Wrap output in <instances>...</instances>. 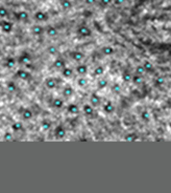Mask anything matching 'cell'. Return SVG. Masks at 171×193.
<instances>
[{
  "mask_svg": "<svg viewBox=\"0 0 171 193\" xmlns=\"http://www.w3.org/2000/svg\"><path fill=\"white\" fill-rule=\"evenodd\" d=\"M45 33L47 34V36L49 37H55L57 35V29L54 26H48L45 29Z\"/></svg>",
  "mask_w": 171,
  "mask_h": 193,
  "instance_id": "obj_27",
  "label": "cell"
},
{
  "mask_svg": "<svg viewBox=\"0 0 171 193\" xmlns=\"http://www.w3.org/2000/svg\"><path fill=\"white\" fill-rule=\"evenodd\" d=\"M45 31V29L42 26V25H39V24H36L31 27V33H33L35 36H41V35L44 34Z\"/></svg>",
  "mask_w": 171,
  "mask_h": 193,
  "instance_id": "obj_12",
  "label": "cell"
},
{
  "mask_svg": "<svg viewBox=\"0 0 171 193\" xmlns=\"http://www.w3.org/2000/svg\"><path fill=\"white\" fill-rule=\"evenodd\" d=\"M102 109H103V111H105L107 114H111L115 111V106H114V104H113V102L107 100V101L102 105Z\"/></svg>",
  "mask_w": 171,
  "mask_h": 193,
  "instance_id": "obj_5",
  "label": "cell"
},
{
  "mask_svg": "<svg viewBox=\"0 0 171 193\" xmlns=\"http://www.w3.org/2000/svg\"><path fill=\"white\" fill-rule=\"evenodd\" d=\"M138 139H139V135L135 132L127 133V134L124 137V140L127 141V142H135V141L138 140Z\"/></svg>",
  "mask_w": 171,
  "mask_h": 193,
  "instance_id": "obj_24",
  "label": "cell"
},
{
  "mask_svg": "<svg viewBox=\"0 0 171 193\" xmlns=\"http://www.w3.org/2000/svg\"><path fill=\"white\" fill-rule=\"evenodd\" d=\"M90 104L93 107H97L101 104V98L97 94H92L90 96Z\"/></svg>",
  "mask_w": 171,
  "mask_h": 193,
  "instance_id": "obj_9",
  "label": "cell"
},
{
  "mask_svg": "<svg viewBox=\"0 0 171 193\" xmlns=\"http://www.w3.org/2000/svg\"><path fill=\"white\" fill-rule=\"evenodd\" d=\"M164 83H165V79L163 77H161V76H159V77L155 79V84L157 86H162V85H164Z\"/></svg>",
  "mask_w": 171,
  "mask_h": 193,
  "instance_id": "obj_39",
  "label": "cell"
},
{
  "mask_svg": "<svg viewBox=\"0 0 171 193\" xmlns=\"http://www.w3.org/2000/svg\"><path fill=\"white\" fill-rule=\"evenodd\" d=\"M33 18L37 20L38 22H43V21H47L48 20V15L46 12H43V11H37L35 14H33Z\"/></svg>",
  "mask_w": 171,
  "mask_h": 193,
  "instance_id": "obj_3",
  "label": "cell"
},
{
  "mask_svg": "<svg viewBox=\"0 0 171 193\" xmlns=\"http://www.w3.org/2000/svg\"><path fill=\"white\" fill-rule=\"evenodd\" d=\"M143 67H144L145 71L148 72V74H151V72L155 71V66H153V64L148 60H144V62H143Z\"/></svg>",
  "mask_w": 171,
  "mask_h": 193,
  "instance_id": "obj_13",
  "label": "cell"
},
{
  "mask_svg": "<svg viewBox=\"0 0 171 193\" xmlns=\"http://www.w3.org/2000/svg\"><path fill=\"white\" fill-rule=\"evenodd\" d=\"M113 3V0H98V4L100 5V6H109L110 4H112Z\"/></svg>",
  "mask_w": 171,
  "mask_h": 193,
  "instance_id": "obj_38",
  "label": "cell"
},
{
  "mask_svg": "<svg viewBox=\"0 0 171 193\" xmlns=\"http://www.w3.org/2000/svg\"><path fill=\"white\" fill-rule=\"evenodd\" d=\"M31 61V57L27 51H23L21 55L19 56V59H18V62L21 63V64H27Z\"/></svg>",
  "mask_w": 171,
  "mask_h": 193,
  "instance_id": "obj_8",
  "label": "cell"
},
{
  "mask_svg": "<svg viewBox=\"0 0 171 193\" xmlns=\"http://www.w3.org/2000/svg\"><path fill=\"white\" fill-rule=\"evenodd\" d=\"M59 4H61V7L65 11L70 10V9L72 7L71 0H61V1H59Z\"/></svg>",
  "mask_w": 171,
  "mask_h": 193,
  "instance_id": "obj_22",
  "label": "cell"
},
{
  "mask_svg": "<svg viewBox=\"0 0 171 193\" xmlns=\"http://www.w3.org/2000/svg\"><path fill=\"white\" fill-rule=\"evenodd\" d=\"M83 114L87 117H90L91 118V117L94 116V107L91 104H85L83 106Z\"/></svg>",
  "mask_w": 171,
  "mask_h": 193,
  "instance_id": "obj_11",
  "label": "cell"
},
{
  "mask_svg": "<svg viewBox=\"0 0 171 193\" xmlns=\"http://www.w3.org/2000/svg\"><path fill=\"white\" fill-rule=\"evenodd\" d=\"M145 69H144V67H143V65L142 64H140V65H138L137 67H136V74H138V75H141V76H143L145 74Z\"/></svg>",
  "mask_w": 171,
  "mask_h": 193,
  "instance_id": "obj_41",
  "label": "cell"
},
{
  "mask_svg": "<svg viewBox=\"0 0 171 193\" xmlns=\"http://www.w3.org/2000/svg\"><path fill=\"white\" fill-rule=\"evenodd\" d=\"M6 89L10 92H15L17 90V85L14 81H8L6 84Z\"/></svg>",
  "mask_w": 171,
  "mask_h": 193,
  "instance_id": "obj_33",
  "label": "cell"
},
{
  "mask_svg": "<svg viewBox=\"0 0 171 193\" xmlns=\"http://www.w3.org/2000/svg\"><path fill=\"white\" fill-rule=\"evenodd\" d=\"M3 140L4 141H12L13 140V134L10 131H6V132L3 134Z\"/></svg>",
  "mask_w": 171,
  "mask_h": 193,
  "instance_id": "obj_42",
  "label": "cell"
},
{
  "mask_svg": "<svg viewBox=\"0 0 171 193\" xmlns=\"http://www.w3.org/2000/svg\"><path fill=\"white\" fill-rule=\"evenodd\" d=\"M16 63H17V61L14 57H8V58L6 59V61H5V66H6L7 68H10V69H12V68L15 67Z\"/></svg>",
  "mask_w": 171,
  "mask_h": 193,
  "instance_id": "obj_23",
  "label": "cell"
},
{
  "mask_svg": "<svg viewBox=\"0 0 171 193\" xmlns=\"http://www.w3.org/2000/svg\"><path fill=\"white\" fill-rule=\"evenodd\" d=\"M109 86V81L107 79H100L97 82V88L98 89H105Z\"/></svg>",
  "mask_w": 171,
  "mask_h": 193,
  "instance_id": "obj_26",
  "label": "cell"
},
{
  "mask_svg": "<svg viewBox=\"0 0 171 193\" xmlns=\"http://www.w3.org/2000/svg\"><path fill=\"white\" fill-rule=\"evenodd\" d=\"M103 72H105V67L101 65H98L97 67L94 69V71H93V75L96 76V77H99V76L103 75Z\"/></svg>",
  "mask_w": 171,
  "mask_h": 193,
  "instance_id": "obj_34",
  "label": "cell"
},
{
  "mask_svg": "<svg viewBox=\"0 0 171 193\" xmlns=\"http://www.w3.org/2000/svg\"><path fill=\"white\" fill-rule=\"evenodd\" d=\"M53 67L55 68V69H63L64 67H66V62H65L64 59L62 58H57L54 60V62H53Z\"/></svg>",
  "mask_w": 171,
  "mask_h": 193,
  "instance_id": "obj_14",
  "label": "cell"
},
{
  "mask_svg": "<svg viewBox=\"0 0 171 193\" xmlns=\"http://www.w3.org/2000/svg\"><path fill=\"white\" fill-rule=\"evenodd\" d=\"M70 57H71L75 62H81V61L85 59V54L79 51H74L70 53Z\"/></svg>",
  "mask_w": 171,
  "mask_h": 193,
  "instance_id": "obj_7",
  "label": "cell"
},
{
  "mask_svg": "<svg viewBox=\"0 0 171 193\" xmlns=\"http://www.w3.org/2000/svg\"><path fill=\"white\" fill-rule=\"evenodd\" d=\"M97 2V0H85V3L88 5H93Z\"/></svg>",
  "mask_w": 171,
  "mask_h": 193,
  "instance_id": "obj_43",
  "label": "cell"
},
{
  "mask_svg": "<svg viewBox=\"0 0 171 193\" xmlns=\"http://www.w3.org/2000/svg\"><path fill=\"white\" fill-rule=\"evenodd\" d=\"M42 1H46V0H42Z\"/></svg>",
  "mask_w": 171,
  "mask_h": 193,
  "instance_id": "obj_46",
  "label": "cell"
},
{
  "mask_svg": "<svg viewBox=\"0 0 171 193\" xmlns=\"http://www.w3.org/2000/svg\"><path fill=\"white\" fill-rule=\"evenodd\" d=\"M13 23L10 21H2L0 24V27H1V31L5 34H10L11 31H13Z\"/></svg>",
  "mask_w": 171,
  "mask_h": 193,
  "instance_id": "obj_6",
  "label": "cell"
},
{
  "mask_svg": "<svg viewBox=\"0 0 171 193\" xmlns=\"http://www.w3.org/2000/svg\"><path fill=\"white\" fill-rule=\"evenodd\" d=\"M16 77L19 78L20 80H23V81H28V80L31 78V76H30V74L27 71V70L18 69L16 71Z\"/></svg>",
  "mask_w": 171,
  "mask_h": 193,
  "instance_id": "obj_4",
  "label": "cell"
},
{
  "mask_svg": "<svg viewBox=\"0 0 171 193\" xmlns=\"http://www.w3.org/2000/svg\"><path fill=\"white\" fill-rule=\"evenodd\" d=\"M22 118L24 119L25 121H29L33 118V111L28 108H24L22 109Z\"/></svg>",
  "mask_w": 171,
  "mask_h": 193,
  "instance_id": "obj_16",
  "label": "cell"
},
{
  "mask_svg": "<svg viewBox=\"0 0 171 193\" xmlns=\"http://www.w3.org/2000/svg\"><path fill=\"white\" fill-rule=\"evenodd\" d=\"M72 75H73V69L70 67H64L62 69V76L64 78H71Z\"/></svg>",
  "mask_w": 171,
  "mask_h": 193,
  "instance_id": "obj_25",
  "label": "cell"
},
{
  "mask_svg": "<svg viewBox=\"0 0 171 193\" xmlns=\"http://www.w3.org/2000/svg\"><path fill=\"white\" fill-rule=\"evenodd\" d=\"M47 53L49 54V55L51 56H55L57 53H59V51H57V47L54 45H50L47 47Z\"/></svg>",
  "mask_w": 171,
  "mask_h": 193,
  "instance_id": "obj_35",
  "label": "cell"
},
{
  "mask_svg": "<svg viewBox=\"0 0 171 193\" xmlns=\"http://www.w3.org/2000/svg\"><path fill=\"white\" fill-rule=\"evenodd\" d=\"M123 1H124V0H116V1H115V3H116V4H121Z\"/></svg>",
  "mask_w": 171,
  "mask_h": 193,
  "instance_id": "obj_44",
  "label": "cell"
},
{
  "mask_svg": "<svg viewBox=\"0 0 171 193\" xmlns=\"http://www.w3.org/2000/svg\"><path fill=\"white\" fill-rule=\"evenodd\" d=\"M112 91L116 94H119L121 92V86L119 85V83H114L112 85Z\"/></svg>",
  "mask_w": 171,
  "mask_h": 193,
  "instance_id": "obj_37",
  "label": "cell"
},
{
  "mask_svg": "<svg viewBox=\"0 0 171 193\" xmlns=\"http://www.w3.org/2000/svg\"><path fill=\"white\" fill-rule=\"evenodd\" d=\"M67 111L71 114H78L79 108L76 104H69L68 107H67Z\"/></svg>",
  "mask_w": 171,
  "mask_h": 193,
  "instance_id": "obj_21",
  "label": "cell"
},
{
  "mask_svg": "<svg viewBox=\"0 0 171 193\" xmlns=\"http://www.w3.org/2000/svg\"><path fill=\"white\" fill-rule=\"evenodd\" d=\"M168 127L170 128V130H171V121H170V122H169V123H168Z\"/></svg>",
  "mask_w": 171,
  "mask_h": 193,
  "instance_id": "obj_45",
  "label": "cell"
},
{
  "mask_svg": "<svg viewBox=\"0 0 171 193\" xmlns=\"http://www.w3.org/2000/svg\"><path fill=\"white\" fill-rule=\"evenodd\" d=\"M41 126H42L43 130L47 131L51 128V122H50L49 120H47V119H44V120L42 121V123H41Z\"/></svg>",
  "mask_w": 171,
  "mask_h": 193,
  "instance_id": "obj_29",
  "label": "cell"
},
{
  "mask_svg": "<svg viewBox=\"0 0 171 193\" xmlns=\"http://www.w3.org/2000/svg\"><path fill=\"white\" fill-rule=\"evenodd\" d=\"M45 86L47 87L48 89H54L57 87V81L53 78H47L45 80Z\"/></svg>",
  "mask_w": 171,
  "mask_h": 193,
  "instance_id": "obj_15",
  "label": "cell"
},
{
  "mask_svg": "<svg viewBox=\"0 0 171 193\" xmlns=\"http://www.w3.org/2000/svg\"><path fill=\"white\" fill-rule=\"evenodd\" d=\"M54 135L57 139H59V140H62L66 137V129L64 128L63 125H57L54 129Z\"/></svg>",
  "mask_w": 171,
  "mask_h": 193,
  "instance_id": "obj_2",
  "label": "cell"
},
{
  "mask_svg": "<svg viewBox=\"0 0 171 193\" xmlns=\"http://www.w3.org/2000/svg\"><path fill=\"white\" fill-rule=\"evenodd\" d=\"M75 70L78 75H81V76L87 75V72H88V66L85 65V64H79V65L76 66Z\"/></svg>",
  "mask_w": 171,
  "mask_h": 193,
  "instance_id": "obj_19",
  "label": "cell"
},
{
  "mask_svg": "<svg viewBox=\"0 0 171 193\" xmlns=\"http://www.w3.org/2000/svg\"><path fill=\"white\" fill-rule=\"evenodd\" d=\"M7 15H8V11L5 6L3 5H0V18H5L7 17Z\"/></svg>",
  "mask_w": 171,
  "mask_h": 193,
  "instance_id": "obj_36",
  "label": "cell"
},
{
  "mask_svg": "<svg viewBox=\"0 0 171 193\" xmlns=\"http://www.w3.org/2000/svg\"><path fill=\"white\" fill-rule=\"evenodd\" d=\"M76 34L81 37H90L92 35V31L87 25H81L76 29Z\"/></svg>",
  "mask_w": 171,
  "mask_h": 193,
  "instance_id": "obj_1",
  "label": "cell"
},
{
  "mask_svg": "<svg viewBox=\"0 0 171 193\" xmlns=\"http://www.w3.org/2000/svg\"><path fill=\"white\" fill-rule=\"evenodd\" d=\"M131 78H133V75H131V72L128 71V70H124L123 74H122V80H123L124 82L126 83L131 82Z\"/></svg>",
  "mask_w": 171,
  "mask_h": 193,
  "instance_id": "obj_31",
  "label": "cell"
},
{
  "mask_svg": "<svg viewBox=\"0 0 171 193\" xmlns=\"http://www.w3.org/2000/svg\"><path fill=\"white\" fill-rule=\"evenodd\" d=\"M23 129V124L21 122H15L12 125V130L15 132H18V131H21Z\"/></svg>",
  "mask_w": 171,
  "mask_h": 193,
  "instance_id": "obj_32",
  "label": "cell"
},
{
  "mask_svg": "<svg viewBox=\"0 0 171 193\" xmlns=\"http://www.w3.org/2000/svg\"><path fill=\"white\" fill-rule=\"evenodd\" d=\"M0 54H1V51H0Z\"/></svg>",
  "mask_w": 171,
  "mask_h": 193,
  "instance_id": "obj_47",
  "label": "cell"
},
{
  "mask_svg": "<svg viewBox=\"0 0 171 193\" xmlns=\"http://www.w3.org/2000/svg\"><path fill=\"white\" fill-rule=\"evenodd\" d=\"M101 53L105 56H111L115 53V49H114V47H112V46L105 45L101 48Z\"/></svg>",
  "mask_w": 171,
  "mask_h": 193,
  "instance_id": "obj_20",
  "label": "cell"
},
{
  "mask_svg": "<svg viewBox=\"0 0 171 193\" xmlns=\"http://www.w3.org/2000/svg\"><path fill=\"white\" fill-rule=\"evenodd\" d=\"M73 94H74V89H73V87L70 86V85H67L64 89H63V96H66V98H70V96H72Z\"/></svg>",
  "mask_w": 171,
  "mask_h": 193,
  "instance_id": "obj_18",
  "label": "cell"
},
{
  "mask_svg": "<svg viewBox=\"0 0 171 193\" xmlns=\"http://www.w3.org/2000/svg\"><path fill=\"white\" fill-rule=\"evenodd\" d=\"M51 106L55 109H61L64 106V101L61 98H55V99H53L52 103H51Z\"/></svg>",
  "mask_w": 171,
  "mask_h": 193,
  "instance_id": "obj_17",
  "label": "cell"
},
{
  "mask_svg": "<svg viewBox=\"0 0 171 193\" xmlns=\"http://www.w3.org/2000/svg\"><path fill=\"white\" fill-rule=\"evenodd\" d=\"M87 84H88V80L86 79V78H79V79L77 80V85H78L79 87H85Z\"/></svg>",
  "mask_w": 171,
  "mask_h": 193,
  "instance_id": "obj_40",
  "label": "cell"
},
{
  "mask_svg": "<svg viewBox=\"0 0 171 193\" xmlns=\"http://www.w3.org/2000/svg\"><path fill=\"white\" fill-rule=\"evenodd\" d=\"M15 17L19 21H26L29 18V14L27 12H25V11H19V12H17L15 14Z\"/></svg>",
  "mask_w": 171,
  "mask_h": 193,
  "instance_id": "obj_10",
  "label": "cell"
},
{
  "mask_svg": "<svg viewBox=\"0 0 171 193\" xmlns=\"http://www.w3.org/2000/svg\"><path fill=\"white\" fill-rule=\"evenodd\" d=\"M131 82L135 85H140L143 82V77L141 75H138V74H135L131 78Z\"/></svg>",
  "mask_w": 171,
  "mask_h": 193,
  "instance_id": "obj_28",
  "label": "cell"
},
{
  "mask_svg": "<svg viewBox=\"0 0 171 193\" xmlns=\"http://www.w3.org/2000/svg\"><path fill=\"white\" fill-rule=\"evenodd\" d=\"M141 119H142L144 122H149V121L151 120V116H150L149 111L146 110V109L142 110V112H141Z\"/></svg>",
  "mask_w": 171,
  "mask_h": 193,
  "instance_id": "obj_30",
  "label": "cell"
}]
</instances>
